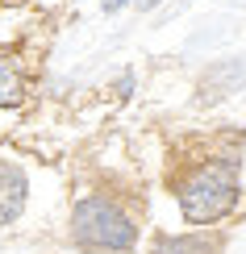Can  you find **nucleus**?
Instances as JSON below:
<instances>
[{"label":"nucleus","mask_w":246,"mask_h":254,"mask_svg":"<svg viewBox=\"0 0 246 254\" xmlns=\"http://www.w3.org/2000/svg\"><path fill=\"white\" fill-rule=\"evenodd\" d=\"M238 204V158H209L179 184V213L188 225H213Z\"/></svg>","instance_id":"1"},{"label":"nucleus","mask_w":246,"mask_h":254,"mask_svg":"<svg viewBox=\"0 0 246 254\" xmlns=\"http://www.w3.org/2000/svg\"><path fill=\"white\" fill-rule=\"evenodd\" d=\"M155 254H205V242H192V238H159Z\"/></svg>","instance_id":"6"},{"label":"nucleus","mask_w":246,"mask_h":254,"mask_svg":"<svg viewBox=\"0 0 246 254\" xmlns=\"http://www.w3.org/2000/svg\"><path fill=\"white\" fill-rule=\"evenodd\" d=\"M25 196H29V184H25V171L8 158H0V225H13L25 208Z\"/></svg>","instance_id":"3"},{"label":"nucleus","mask_w":246,"mask_h":254,"mask_svg":"<svg viewBox=\"0 0 246 254\" xmlns=\"http://www.w3.org/2000/svg\"><path fill=\"white\" fill-rule=\"evenodd\" d=\"M242 83H246V63L242 59L217 63V67H209V75L200 79V104H213V100L230 96V92H238Z\"/></svg>","instance_id":"4"},{"label":"nucleus","mask_w":246,"mask_h":254,"mask_svg":"<svg viewBox=\"0 0 246 254\" xmlns=\"http://www.w3.org/2000/svg\"><path fill=\"white\" fill-rule=\"evenodd\" d=\"M21 92H25V83H21L17 63L0 50V109H13V104H21Z\"/></svg>","instance_id":"5"},{"label":"nucleus","mask_w":246,"mask_h":254,"mask_svg":"<svg viewBox=\"0 0 246 254\" xmlns=\"http://www.w3.org/2000/svg\"><path fill=\"white\" fill-rule=\"evenodd\" d=\"M125 4H130V0H104V13H121Z\"/></svg>","instance_id":"7"},{"label":"nucleus","mask_w":246,"mask_h":254,"mask_svg":"<svg viewBox=\"0 0 246 254\" xmlns=\"http://www.w3.org/2000/svg\"><path fill=\"white\" fill-rule=\"evenodd\" d=\"M71 242L92 254H125L138 242V225L117 200L83 196L71 213Z\"/></svg>","instance_id":"2"}]
</instances>
